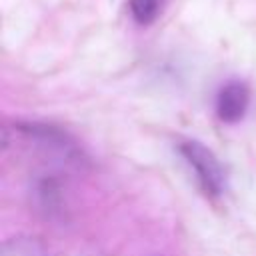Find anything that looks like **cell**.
<instances>
[{
    "mask_svg": "<svg viewBox=\"0 0 256 256\" xmlns=\"http://www.w3.org/2000/svg\"><path fill=\"white\" fill-rule=\"evenodd\" d=\"M180 154L184 156V160L188 162V166L194 170L200 186L204 188V192L208 194H222L226 188V172L222 168V164L218 162V158L214 156V152L210 148H206L202 142L196 140H188L180 144Z\"/></svg>",
    "mask_w": 256,
    "mask_h": 256,
    "instance_id": "6da1fadb",
    "label": "cell"
},
{
    "mask_svg": "<svg viewBox=\"0 0 256 256\" xmlns=\"http://www.w3.org/2000/svg\"><path fill=\"white\" fill-rule=\"evenodd\" d=\"M250 104V92L242 82H228L216 96V114L222 122L234 124L244 118Z\"/></svg>",
    "mask_w": 256,
    "mask_h": 256,
    "instance_id": "7a4b0ae2",
    "label": "cell"
},
{
    "mask_svg": "<svg viewBox=\"0 0 256 256\" xmlns=\"http://www.w3.org/2000/svg\"><path fill=\"white\" fill-rule=\"evenodd\" d=\"M166 2L168 0H128V10L138 24L148 26L160 16Z\"/></svg>",
    "mask_w": 256,
    "mask_h": 256,
    "instance_id": "277c9868",
    "label": "cell"
},
{
    "mask_svg": "<svg viewBox=\"0 0 256 256\" xmlns=\"http://www.w3.org/2000/svg\"><path fill=\"white\" fill-rule=\"evenodd\" d=\"M0 256H48V250L34 236H14L2 242Z\"/></svg>",
    "mask_w": 256,
    "mask_h": 256,
    "instance_id": "3957f363",
    "label": "cell"
}]
</instances>
